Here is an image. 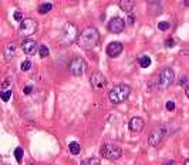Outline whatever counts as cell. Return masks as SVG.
Masks as SVG:
<instances>
[{"label": "cell", "instance_id": "9c48e42d", "mask_svg": "<svg viewBox=\"0 0 189 165\" xmlns=\"http://www.w3.org/2000/svg\"><path fill=\"white\" fill-rule=\"evenodd\" d=\"M90 81H91V86L94 90H103L104 87H105V84H107V80H105V77H104V74L101 71H98V70H95V71L91 74V77H90Z\"/></svg>", "mask_w": 189, "mask_h": 165}, {"label": "cell", "instance_id": "4dcf8cb0", "mask_svg": "<svg viewBox=\"0 0 189 165\" xmlns=\"http://www.w3.org/2000/svg\"><path fill=\"white\" fill-rule=\"evenodd\" d=\"M186 82H188V78H186V77H182L181 80H179V86H185Z\"/></svg>", "mask_w": 189, "mask_h": 165}, {"label": "cell", "instance_id": "9a60e30c", "mask_svg": "<svg viewBox=\"0 0 189 165\" xmlns=\"http://www.w3.org/2000/svg\"><path fill=\"white\" fill-rule=\"evenodd\" d=\"M16 44H7L4 47V58L7 61H10L11 58H13V56H14V53H16Z\"/></svg>", "mask_w": 189, "mask_h": 165}, {"label": "cell", "instance_id": "2e32d148", "mask_svg": "<svg viewBox=\"0 0 189 165\" xmlns=\"http://www.w3.org/2000/svg\"><path fill=\"white\" fill-rule=\"evenodd\" d=\"M134 6H135V2H132V0H121V2H119L121 10L125 11V13H130V11L134 9Z\"/></svg>", "mask_w": 189, "mask_h": 165}, {"label": "cell", "instance_id": "6da1fadb", "mask_svg": "<svg viewBox=\"0 0 189 165\" xmlns=\"http://www.w3.org/2000/svg\"><path fill=\"white\" fill-rule=\"evenodd\" d=\"M77 43L82 50H92L100 43V32L95 27H87L78 34Z\"/></svg>", "mask_w": 189, "mask_h": 165}, {"label": "cell", "instance_id": "83f0119b", "mask_svg": "<svg viewBox=\"0 0 189 165\" xmlns=\"http://www.w3.org/2000/svg\"><path fill=\"white\" fill-rule=\"evenodd\" d=\"M134 23H135V17L130 14L128 19H127V23H125V24H128V26H134Z\"/></svg>", "mask_w": 189, "mask_h": 165}, {"label": "cell", "instance_id": "5b68a950", "mask_svg": "<svg viewBox=\"0 0 189 165\" xmlns=\"http://www.w3.org/2000/svg\"><path fill=\"white\" fill-rule=\"evenodd\" d=\"M173 78H175V73H173V70L171 67L162 68L161 73H159V77H158V90L159 91L166 90L173 82Z\"/></svg>", "mask_w": 189, "mask_h": 165}, {"label": "cell", "instance_id": "1f68e13d", "mask_svg": "<svg viewBox=\"0 0 189 165\" xmlns=\"http://www.w3.org/2000/svg\"><path fill=\"white\" fill-rule=\"evenodd\" d=\"M164 165H178V164H176V162H175V161L169 160V161H166V162H165V164H164Z\"/></svg>", "mask_w": 189, "mask_h": 165}, {"label": "cell", "instance_id": "277c9868", "mask_svg": "<svg viewBox=\"0 0 189 165\" xmlns=\"http://www.w3.org/2000/svg\"><path fill=\"white\" fill-rule=\"evenodd\" d=\"M168 134V128L165 124H158L151 130L149 132V137H148V142L151 147H158L159 144L164 141V138L166 137Z\"/></svg>", "mask_w": 189, "mask_h": 165}, {"label": "cell", "instance_id": "ac0fdd59", "mask_svg": "<svg viewBox=\"0 0 189 165\" xmlns=\"http://www.w3.org/2000/svg\"><path fill=\"white\" fill-rule=\"evenodd\" d=\"M81 165H101V161H100V158L91 157V158H87V160L82 161Z\"/></svg>", "mask_w": 189, "mask_h": 165}, {"label": "cell", "instance_id": "f546056e", "mask_svg": "<svg viewBox=\"0 0 189 165\" xmlns=\"http://www.w3.org/2000/svg\"><path fill=\"white\" fill-rule=\"evenodd\" d=\"M165 46L171 49V47H173V46H175V43H173V40H172V39H169V40H166V41H165Z\"/></svg>", "mask_w": 189, "mask_h": 165}, {"label": "cell", "instance_id": "52a82bcc", "mask_svg": "<svg viewBox=\"0 0 189 165\" xmlns=\"http://www.w3.org/2000/svg\"><path fill=\"white\" fill-rule=\"evenodd\" d=\"M101 155H103L104 158H107V160H111V161H117L118 158H121V155H122V151L119 148L118 145H115V144H105L101 149Z\"/></svg>", "mask_w": 189, "mask_h": 165}, {"label": "cell", "instance_id": "d6986e66", "mask_svg": "<svg viewBox=\"0 0 189 165\" xmlns=\"http://www.w3.org/2000/svg\"><path fill=\"white\" fill-rule=\"evenodd\" d=\"M138 61H140V66L144 67V68L151 66V58H149L148 56H141L140 58H138Z\"/></svg>", "mask_w": 189, "mask_h": 165}, {"label": "cell", "instance_id": "ba28073f", "mask_svg": "<svg viewBox=\"0 0 189 165\" xmlns=\"http://www.w3.org/2000/svg\"><path fill=\"white\" fill-rule=\"evenodd\" d=\"M37 30V23L33 19H23V22L19 26V34L23 37H30L32 34L36 33Z\"/></svg>", "mask_w": 189, "mask_h": 165}, {"label": "cell", "instance_id": "d6a6232c", "mask_svg": "<svg viewBox=\"0 0 189 165\" xmlns=\"http://www.w3.org/2000/svg\"><path fill=\"white\" fill-rule=\"evenodd\" d=\"M185 94H186V97L189 98V86H186V88H185Z\"/></svg>", "mask_w": 189, "mask_h": 165}, {"label": "cell", "instance_id": "30bf717a", "mask_svg": "<svg viewBox=\"0 0 189 165\" xmlns=\"http://www.w3.org/2000/svg\"><path fill=\"white\" fill-rule=\"evenodd\" d=\"M107 27H108V30H110L111 33L118 34V33H121V32L125 28V20H124V19H121V17H114V19L110 20V23H108Z\"/></svg>", "mask_w": 189, "mask_h": 165}, {"label": "cell", "instance_id": "cb8c5ba5", "mask_svg": "<svg viewBox=\"0 0 189 165\" xmlns=\"http://www.w3.org/2000/svg\"><path fill=\"white\" fill-rule=\"evenodd\" d=\"M169 27H171V24L168 22H159L158 23V28L159 30H162V32H166V30H169Z\"/></svg>", "mask_w": 189, "mask_h": 165}, {"label": "cell", "instance_id": "836d02e7", "mask_svg": "<svg viewBox=\"0 0 189 165\" xmlns=\"http://www.w3.org/2000/svg\"><path fill=\"white\" fill-rule=\"evenodd\" d=\"M184 165H189V158H188V160H186V161H185V162H184Z\"/></svg>", "mask_w": 189, "mask_h": 165}, {"label": "cell", "instance_id": "5bb4252c", "mask_svg": "<svg viewBox=\"0 0 189 165\" xmlns=\"http://www.w3.org/2000/svg\"><path fill=\"white\" fill-rule=\"evenodd\" d=\"M148 10L151 16H159L162 13L161 2H148Z\"/></svg>", "mask_w": 189, "mask_h": 165}, {"label": "cell", "instance_id": "3957f363", "mask_svg": "<svg viewBox=\"0 0 189 165\" xmlns=\"http://www.w3.org/2000/svg\"><path fill=\"white\" fill-rule=\"evenodd\" d=\"M76 40H78L77 26L73 24V23H67L64 27H63L61 34H60V43L63 44V46H71Z\"/></svg>", "mask_w": 189, "mask_h": 165}, {"label": "cell", "instance_id": "7c38bea8", "mask_svg": "<svg viewBox=\"0 0 189 165\" xmlns=\"http://www.w3.org/2000/svg\"><path fill=\"white\" fill-rule=\"evenodd\" d=\"M22 49L27 56H32V54H34L36 50H37V43L32 39H26L22 43Z\"/></svg>", "mask_w": 189, "mask_h": 165}, {"label": "cell", "instance_id": "4fadbf2b", "mask_svg": "<svg viewBox=\"0 0 189 165\" xmlns=\"http://www.w3.org/2000/svg\"><path fill=\"white\" fill-rule=\"evenodd\" d=\"M144 124L145 122H144L142 118H140V117H132L130 120V122H128V128L134 132H140L144 128Z\"/></svg>", "mask_w": 189, "mask_h": 165}, {"label": "cell", "instance_id": "8fae6325", "mask_svg": "<svg viewBox=\"0 0 189 165\" xmlns=\"http://www.w3.org/2000/svg\"><path fill=\"white\" fill-rule=\"evenodd\" d=\"M122 50H124V46L119 43V41H112V43L108 44L107 54L110 56L111 58H115V57H118V56L122 53Z\"/></svg>", "mask_w": 189, "mask_h": 165}, {"label": "cell", "instance_id": "4316f807", "mask_svg": "<svg viewBox=\"0 0 189 165\" xmlns=\"http://www.w3.org/2000/svg\"><path fill=\"white\" fill-rule=\"evenodd\" d=\"M14 20L16 22H23V14H22V11H14Z\"/></svg>", "mask_w": 189, "mask_h": 165}, {"label": "cell", "instance_id": "7402d4cb", "mask_svg": "<svg viewBox=\"0 0 189 165\" xmlns=\"http://www.w3.org/2000/svg\"><path fill=\"white\" fill-rule=\"evenodd\" d=\"M10 97H11V90H4V91L0 93V98L3 100V101H9Z\"/></svg>", "mask_w": 189, "mask_h": 165}, {"label": "cell", "instance_id": "7a4b0ae2", "mask_svg": "<svg viewBox=\"0 0 189 165\" xmlns=\"http://www.w3.org/2000/svg\"><path fill=\"white\" fill-rule=\"evenodd\" d=\"M130 94L131 87L128 84H118L108 93V100L112 104H119V103H124L125 100L130 97Z\"/></svg>", "mask_w": 189, "mask_h": 165}, {"label": "cell", "instance_id": "44dd1931", "mask_svg": "<svg viewBox=\"0 0 189 165\" xmlns=\"http://www.w3.org/2000/svg\"><path fill=\"white\" fill-rule=\"evenodd\" d=\"M14 158H16L17 162H22L23 161V149L20 148V147H17V148L14 149Z\"/></svg>", "mask_w": 189, "mask_h": 165}, {"label": "cell", "instance_id": "d4e9b609", "mask_svg": "<svg viewBox=\"0 0 189 165\" xmlns=\"http://www.w3.org/2000/svg\"><path fill=\"white\" fill-rule=\"evenodd\" d=\"M32 68V61L30 60H26L22 63V71H28Z\"/></svg>", "mask_w": 189, "mask_h": 165}, {"label": "cell", "instance_id": "8992f818", "mask_svg": "<svg viewBox=\"0 0 189 165\" xmlns=\"http://www.w3.org/2000/svg\"><path fill=\"white\" fill-rule=\"evenodd\" d=\"M87 70V63L84 58H81V57H76V58H73L70 61V64H68V71L73 74V76H76V77H80L82 76Z\"/></svg>", "mask_w": 189, "mask_h": 165}, {"label": "cell", "instance_id": "f1b7e54d", "mask_svg": "<svg viewBox=\"0 0 189 165\" xmlns=\"http://www.w3.org/2000/svg\"><path fill=\"white\" fill-rule=\"evenodd\" d=\"M32 91H33L32 86H26V87H24V90H23V93H24V94H30Z\"/></svg>", "mask_w": 189, "mask_h": 165}, {"label": "cell", "instance_id": "e0dca14e", "mask_svg": "<svg viewBox=\"0 0 189 165\" xmlns=\"http://www.w3.org/2000/svg\"><path fill=\"white\" fill-rule=\"evenodd\" d=\"M50 10H53V4L51 3H43V4H40V7H38V13L40 14H46Z\"/></svg>", "mask_w": 189, "mask_h": 165}, {"label": "cell", "instance_id": "484cf974", "mask_svg": "<svg viewBox=\"0 0 189 165\" xmlns=\"http://www.w3.org/2000/svg\"><path fill=\"white\" fill-rule=\"evenodd\" d=\"M165 107H166L168 111H173V110H175V103H173V101H166Z\"/></svg>", "mask_w": 189, "mask_h": 165}, {"label": "cell", "instance_id": "ffe728a7", "mask_svg": "<svg viewBox=\"0 0 189 165\" xmlns=\"http://www.w3.org/2000/svg\"><path fill=\"white\" fill-rule=\"evenodd\" d=\"M68 148H70V152L73 155L80 154V145H78V142H71L70 145H68Z\"/></svg>", "mask_w": 189, "mask_h": 165}, {"label": "cell", "instance_id": "603a6c76", "mask_svg": "<svg viewBox=\"0 0 189 165\" xmlns=\"http://www.w3.org/2000/svg\"><path fill=\"white\" fill-rule=\"evenodd\" d=\"M38 54H40L41 58L47 57V56H49V49H47L46 46H40V47H38Z\"/></svg>", "mask_w": 189, "mask_h": 165}, {"label": "cell", "instance_id": "e575fe53", "mask_svg": "<svg viewBox=\"0 0 189 165\" xmlns=\"http://www.w3.org/2000/svg\"><path fill=\"white\" fill-rule=\"evenodd\" d=\"M184 4L185 6H189V2H184Z\"/></svg>", "mask_w": 189, "mask_h": 165}]
</instances>
